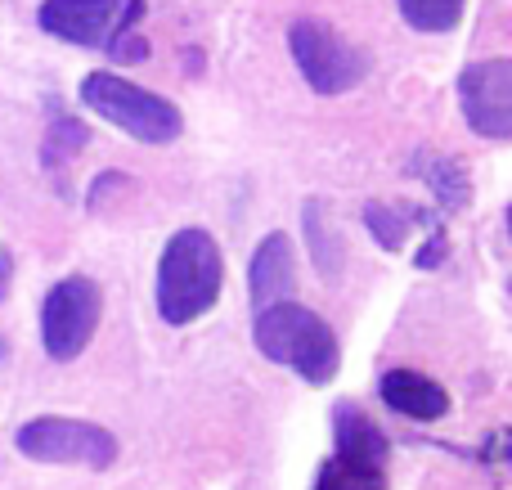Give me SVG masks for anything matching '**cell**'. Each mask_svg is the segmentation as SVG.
Masks as SVG:
<instances>
[{"instance_id":"obj_1","label":"cell","mask_w":512,"mask_h":490,"mask_svg":"<svg viewBox=\"0 0 512 490\" xmlns=\"http://www.w3.org/2000/svg\"><path fill=\"white\" fill-rule=\"evenodd\" d=\"M225 257L207 230H176L158 261V315L167 324H194L221 302Z\"/></svg>"},{"instance_id":"obj_2","label":"cell","mask_w":512,"mask_h":490,"mask_svg":"<svg viewBox=\"0 0 512 490\" xmlns=\"http://www.w3.org/2000/svg\"><path fill=\"white\" fill-rule=\"evenodd\" d=\"M252 342L265 360L297 369V374L315 387L333 383L337 365H342V347H337L333 329H328L315 311H306L301 302H292V297L270 302V306L256 311Z\"/></svg>"},{"instance_id":"obj_3","label":"cell","mask_w":512,"mask_h":490,"mask_svg":"<svg viewBox=\"0 0 512 490\" xmlns=\"http://www.w3.org/2000/svg\"><path fill=\"white\" fill-rule=\"evenodd\" d=\"M81 104L90 113H99L104 122L122 126L140 144H171L185 131V117H180V108L171 99L140 90L135 81H122L117 72H90L81 81Z\"/></svg>"},{"instance_id":"obj_4","label":"cell","mask_w":512,"mask_h":490,"mask_svg":"<svg viewBox=\"0 0 512 490\" xmlns=\"http://www.w3.org/2000/svg\"><path fill=\"white\" fill-rule=\"evenodd\" d=\"M288 45H292V59H297L306 86L319 90V95H346L369 72V59L337 27L319 23V18H297L288 27Z\"/></svg>"},{"instance_id":"obj_5","label":"cell","mask_w":512,"mask_h":490,"mask_svg":"<svg viewBox=\"0 0 512 490\" xmlns=\"http://www.w3.org/2000/svg\"><path fill=\"white\" fill-rule=\"evenodd\" d=\"M104 315V293L95 279L68 275L41 302V347L50 360H77L90 347Z\"/></svg>"},{"instance_id":"obj_6","label":"cell","mask_w":512,"mask_h":490,"mask_svg":"<svg viewBox=\"0 0 512 490\" xmlns=\"http://www.w3.org/2000/svg\"><path fill=\"white\" fill-rule=\"evenodd\" d=\"M144 18V0H45L36 9L41 32L59 36L68 45L95 50V45H113L122 32L140 27Z\"/></svg>"},{"instance_id":"obj_7","label":"cell","mask_w":512,"mask_h":490,"mask_svg":"<svg viewBox=\"0 0 512 490\" xmlns=\"http://www.w3.org/2000/svg\"><path fill=\"white\" fill-rule=\"evenodd\" d=\"M14 446L36 464H81L108 468L117 459V437L99 423L81 419H32L18 428Z\"/></svg>"},{"instance_id":"obj_8","label":"cell","mask_w":512,"mask_h":490,"mask_svg":"<svg viewBox=\"0 0 512 490\" xmlns=\"http://www.w3.org/2000/svg\"><path fill=\"white\" fill-rule=\"evenodd\" d=\"M463 117L486 140H512V59L468 63L459 77Z\"/></svg>"},{"instance_id":"obj_9","label":"cell","mask_w":512,"mask_h":490,"mask_svg":"<svg viewBox=\"0 0 512 490\" xmlns=\"http://www.w3.org/2000/svg\"><path fill=\"white\" fill-rule=\"evenodd\" d=\"M248 288H252V302L256 311L270 302H283L292 297L297 288V266H292V239L283 230L265 234L252 252V270H248Z\"/></svg>"},{"instance_id":"obj_10","label":"cell","mask_w":512,"mask_h":490,"mask_svg":"<svg viewBox=\"0 0 512 490\" xmlns=\"http://www.w3.org/2000/svg\"><path fill=\"white\" fill-rule=\"evenodd\" d=\"M378 392L387 401V410L418 419V423H432L441 414H450V392L441 383H432L427 374H418V369H391V374H382Z\"/></svg>"},{"instance_id":"obj_11","label":"cell","mask_w":512,"mask_h":490,"mask_svg":"<svg viewBox=\"0 0 512 490\" xmlns=\"http://www.w3.org/2000/svg\"><path fill=\"white\" fill-rule=\"evenodd\" d=\"M387 459L360 455V450H337L324 464L315 490H387Z\"/></svg>"},{"instance_id":"obj_12","label":"cell","mask_w":512,"mask_h":490,"mask_svg":"<svg viewBox=\"0 0 512 490\" xmlns=\"http://www.w3.org/2000/svg\"><path fill=\"white\" fill-rule=\"evenodd\" d=\"M414 171L427 180V189H432L450 212H459V207L468 203V176H463V167L454 158H445V153H418Z\"/></svg>"},{"instance_id":"obj_13","label":"cell","mask_w":512,"mask_h":490,"mask_svg":"<svg viewBox=\"0 0 512 490\" xmlns=\"http://www.w3.org/2000/svg\"><path fill=\"white\" fill-rule=\"evenodd\" d=\"M333 441H337V450H360V455L387 459V437H382L378 423H369V414H360L355 405H337L333 410Z\"/></svg>"},{"instance_id":"obj_14","label":"cell","mask_w":512,"mask_h":490,"mask_svg":"<svg viewBox=\"0 0 512 490\" xmlns=\"http://www.w3.org/2000/svg\"><path fill=\"white\" fill-rule=\"evenodd\" d=\"M306 243H310V257H315L319 275L333 279L337 270H342V239L333 234V225L324 221V207L319 203H306Z\"/></svg>"},{"instance_id":"obj_15","label":"cell","mask_w":512,"mask_h":490,"mask_svg":"<svg viewBox=\"0 0 512 490\" xmlns=\"http://www.w3.org/2000/svg\"><path fill=\"white\" fill-rule=\"evenodd\" d=\"M400 18L418 32H450L463 18V0H396Z\"/></svg>"},{"instance_id":"obj_16","label":"cell","mask_w":512,"mask_h":490,"mask_svg":"<svg viewBox=\"0 0 512 490\" xmlns=\"http://www.w3.org/2000/svg\"><path fill=\"white\" fill-rule=\"evenodd\" d=\"M364 221H369L373 239H378L382 248H391V252H396L400 243H405V216H400V212H391V207L369 203V207H364Z\"/></svg>"},{"instance_id":"obj_17","label":"cell","mask_w":512,"mask_h":490,"mask_svg":"<svg viewBox=\"0 0 512 490\" xmlns=\"http://www.w3.org/2000/svg\"><path fill=\"white\" fill-rule=\"evenodd\" d=\"M445 252H450V243H445V234H432V239H427V248L418 252V266H423V270H432L436 261L445 257Z\"/></svg>"},{"instance_id":"obj_18","label":"cell","mask_w":512,"mask_h":490,"mask_svg":"<svg viewBox=\"0 0 512 490\" xmlns=\"http://www.w3.org/2000/svg\"><path fill=\"white\" fill-rule=\"evenodd\" d=\"M9 270H14V261H9V252H0V284L9 279Z\"/></svg>"}]
</instances>
